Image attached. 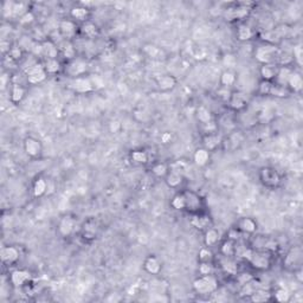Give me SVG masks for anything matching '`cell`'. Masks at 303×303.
Segmentation results:
<instances>
[{
	"label": "cell",
	"instance_id": "6da1fadb",
	"mask_svg": "<svg viewBox=\"0 0 303 303\" xmlns=\"http://www.w3.org/2000/svg\"><path fill=\"white\" fill-rule=\"evenodd\" d=\"M192 288L198 295L200 296H209L215 294L219 288V281H218L217 276L213 275H199V276L193 281Z\"/></svg>",
	"mask_w": 303,
	"mask_h": 303
},
{
	"label": "cell",
	"instance_id": "7a4b0ae2",
	"mask_svg": "<svg viewBox=\"0 0 303 303\" xmlns=\"http://www.w3.org/2000/svg\"><path fill=\"white\" fill-rule=\"evenodd\" d=\"M89 70V63L84 57H77L69 62H64L63 64V74L71 80V78L82 77L87 76Z\"/></svg>",
	"mask_w": 303,
	"mask_h": 303
},
{
	"label": "cell",
	"instance_id": "3957f363",
	"mask_svg": "<svg viewBox=\"0 0 303 303\" xmlns=\"http://www.w3.org/2000/svg\"><path fill=\"white\" fill-rule=\"evenodd\" d=\"M258 180L265 189H279L282 184V174L271 166H263L258 171Z\"/></svg>",
	"mask_w": 303,
	"mask_h": 303
},
{
	"label": "cell",
	"instance_id": "277c9868",
	"mask_svg": "<svg viewBox=\"0 0 303 303\" xmlns=\"http://www.w3.org/2000/svg\"><path fill=\"white\" fill-rule=\"evenodd\" d=\"M281 53L280 47L274 44L264 43L260 44L255 50V60H256L260 64H270L276 63L277 58H279Z\"/></svg>",
	"mask_w": 303,
	"mask_h": 303
},
{
	"label": "cell",
	"instance_id": "5b68a950",
	"mask_svg": "<svg viewBox=\"0 0 303 303\" xmlns=\"http://www.w3.org/2000/svg\"><path fill=\"white\" fill-rule=\"evenodd\" d=\"M251 268L257 271H268L273 266V252L254 249L251 256L246 260Z\"/></svg>",
	"mask_w": 303,
	"mask_h": 303
},
{
	"label": "cell",
	"instance_id": "8992f818",
	"mask_svg": "<svg viewBox=\"0 0 303 303\" xmlns=\"http://www.w3.org/2000/svg\"><path fill=\"white\" fill-rule=\"evenodd\" d=\"M182 192H184L185 201H186L185 211L191 213V215L204 212L205 200L198 192L192 190H184Z\"/></svg>",
	"mask_w": 303,
	"mask_h": 303
},
{
	"label": "cell",
	"instance_id": "52a82bcc",
	"mask_svg": "<svg viewBox=\"0 0 303 303\" xmlns=\"http://www.w3.org/2000/svg\"><path fill=\"white\" fill-rule=\"evenodd\" d=\"M25 76H26L27 83L31 86H38V84L43 83L49 76H47L45 69H44L43 62L37 61L32 64V65L27 66L25 69Z\"/></svg>",
	"mask_w": 303,
	"mask_h": 303
},
{
	"label": "cell",
	"instance_id": "ba28073f",
	"mask_svg": "<svg viewBox=\"0 0 303 303\" xmlns=\"http://www.w3.org/2000/svg\"><path fill=\"white\" fill-rule=\"evenodd\" d=\"M57 32L63 41H74L76 36L80 35V24L76 23L71 18L62 19L58 23Z\"/></svg>",
	"mask_w": 303,
	"mask_h": 303
},
{
	"label": "cell",
	"instance_id": "9c48e42d",
	"mask_svg": "<svg viewBox=\"0 0 303 303\" xmlns=\"http://www.w3.org/2000/svg\"><path fill=\"white\" fill-rule=\"evenodd\" d=\"M69 89H71L72 91L76 94H89L95 90V84L91 77L89 76H82V77L77 78H71L69 80Z\"/></svg>",
	"mask_w": 303,
	"mask_h": 303
},
{
	"label": "cell",
	"instance_id": "30bf717a",
	"mask_svg": "<svg viewBox=\"0 0 303 303\" xmlns=\"http://www.w3.org/2000/svg\"><path fill=\"white\" fill-rule=\"evenodd\" d=\"M23 150L31 159H39L43 154V144L38 137L29 135L24 139Z\"/></svg>",
	"mask_w": 303,
	"mask_h": 303
},
{
	"label": "cell",
	"instance_id": "8fae6325",
	"mask_svg": "<svg viewBox=\"0 0 303 303\" xmlns=\"http://www.w3.org/2000/svg\"><path fill=\"white\" fill-rule=\"evenodd\" d=\"M58 235L63 238H69L76 231V219L71 215L62 216L57 224Z\"/></svg>",
	"mask_w": 303,
	"mask_h": 303
},
{
	"label": "cell",
	"instance_id": "7c38bea8",
	"mask_svg": "<svg viewBox=\"0 0 303 303\" xmlns=\"http://www.w3.org/2000/svg\"><path fill=\"white\" fill-rule=\"evenodd\" d=\"M32 281V275L26 269H13L10 273V283L15 288H24Z\"/></svg>",
	"mask_w": 303,
	"mask_h": 303
},
{
	"label": "cell",
	"instance_id": "4fadbf2b",
	"mask_svg": "<svg viewBox=\"0 0 303 303\" xmlns=\"http://www.w3.org/2000/svg\"><path fill=\"white\" fill-rule=\"evenodd\" d=\"M100 232V225L95 218H89L83 223L82 227H81V237L83 238L86 242H92L97 238Z\"/></svg>",
	"mask_w": 303,
	"mask_h": 303
},
{
	"label": "cell",
	"instance_id": "5bb4252c",
	"mask_svg": "<svg viewBox=\"0 0 303 303\" xmlns=\"http://www.w3.org/2000/svg\"><path fill=\"white\" fill-rule=\"evenodd\" d=\"M223 136L219 131H215V133H206L203 134L201 136V147H204L205 150H207L209 152H216L217 150L223 146Z\"/></svg>",
	"mask_w": 303,
	"mask_h": 303
},
{
	"label": "cell",
	"instance_id": "9a60e30c",
	"mask_svg": "<svg viewBox=\"0 0 303 303\" xmlns=\"http://www.w3.org/2000/svg\"><path fill=\"white\" fill-rule=\"evenodd\" d=\"M69 15L72 21H75L76 23L81 25V24L87 23V22L90 21L91 10L83 4H76L70 8Z\"/></svg>",
	"mask_w": 303,
	"mask_h": 303
},
{
	"label": "cell",
	"instance_id": "2e32d148",
	"mask_svg": "<svg viewBox=\"0 0 303 303\" xmlns=\"http://www.w3.org/2000/svg\"><path fill=\"white\" fill-rule=\"evenodd\" d=\"M0 258H1L2 264L15 265L21 258V250L15 245L2 246L0 251Z\"/></svg>",
	"mask_w": 303,
	"mask_h": 303
},
{
	"label": "cell",
	"instance_id": "e0dca14e",
	"mask_svg": "<svg viewBox=\"0 0 303 303\" xmlns=\"http://www.w3.org/2000/svg\"><path fill=\"white\" fill-rule=\"evenodd\" d=\"M141 51L147 58L152 61H164L167 58V52L161 46L152 43H146L142 45Z\"/></svg>",
	"mask_w": 303,
	"mask_h": 303
},
{
	"label": "cell",
	"instance_id": "ac0fdd59",
	"mask_svg": "<svg viewBox=\"0 0 303 303\" xmlns=\"http://www.w3.org/2000/svg\"><path fill=\"white\" fill-rule=\"evenodd\" d=\"M256 30L248 24L246 22H239L236 29V38L237 41L245 43V42H250L254 38H256Z\"/></svg>",
	"mask_w": 303,
	"mask_h": 303
},
{
	"label": "cell",
	"instance_id": "d6986e66",
	"mask_svg": "<svg viewBox=\"0 0 303 303\" xmlns=\"http://www.w3.org/2000/svg\"><path fill=\"white\" fill-rule=\"evenodd\" d=\"M156 87L160 91L168 92L174 90L175 87L178 86V78L172 74H164L160 75L155 80Z\"/></svg>",
	"mask_w": 303,
	"mask_h": 303
},
{
	"label": "cell",
	"instance_id": "ffe728a7",
	"mask_svg": "<svg viewBox=\"0 0 303 303\" xmlns=\"http://www.w3.org/2000/svg\"><path fill=\"white\" fill-rule=\"evenodd\" d=\"M236 227L242 232V235L252 236L257 232L258 223L256 219H254V218L251 217H242L237 220Z\"/></svg>",
	"mask_w": 303,
	"mask_h": 303
},
{
	"label": "cell",
	"instance_id": "44dd1931",
	"mask_svg": "<svg viewBox=\"0 0 303 303\" xmlns=\"http://www.w3.org/2000/svg\"><path fill=\"white\" fill-rule=\"evenodd\" d=\"M190 223L195 230H199V231L204 232L205 230H207L209 227L212 226V218L205 212L195 213V215H192V218H191Z\"/></svg>",
	"mask_w": 303,
	"mask_h": 303
},
{
	"label": "cell",
	"instance_id": "7402d4cb",
	"mask_svg": "<svg viewBox=\"0 0 303 303\" xmlns=\"http://www.w3.org/2000/svg\"><path fill=\"white\" fill-rule=\"evenodd\" d=\"M144 270L152 276H158L162 271V263L158 257L154 255H148L144 260Z\"/></svg>",
	"mask_w": 303,
	"mask_h": 303
},
{
	"label": "cell",
	"instance_id": "603a6c76",
	"mask_svg": "<svg viewBox=\"0 0 303 303\" xmlns=\"http://www.w3.org/2000/svg\"><path fill=\"white\" fill-rule=\"evenodd\" d=\"M226 105L227 108H229L231 111H234V113H239V111H243L244 109L246 108L248 101H246V99L242 94L234 91L232 92L231 97H230L229 101L226 102Z\"/></svg>",
	"mask_w": 303,
	"mask_h": 303
},
{
	"label": "cell",
	"instance_id": "cb8c5ba5",
	"mask_svg": "<svg viewBox=\"0 0 303 303\" xmlns=\"http://www.w3.org/2000/svg\"><path fill=\"white\" fill-rule=\"evenodd\" d=\"M100 35V27L97 26L94 22L89 21L87 22V23L80 25V36H82L83 38L89 39V41H94V39L99 38Z\"/></svg>",
	"mask_w": 303,
	"mask_h": 303
},
{
	"label": "cell",
	"instance_id": "d4e9b609",
	"mask_svg": "<svg viewBox=\"0 0 303 303\" xmlns=\"http://www.w3.org/2000/svg\"><path fill=\"white\" fill-rule=\"evenodd\" d=\"M164 180L165 184H166L170 189L179 191L185 182V174L176 172V171H172L170 168V172H168V174L165 176Z\"/></svg>",
	"mask_w": 303,
	"mask_h": 303
},
{
	"label": "cell",
	"instance_id": "484cf974",
	"mask_svg": "<svg viewBox=\"0 0 303 303\" xmlns=\"http://www.w3.org/2000/svg\"><path fill=\"white\" fill-rule=\"evenodd\" d=\"M238 81V74L235 69H224L219 76V87L232 89Z\"/></svg>",
	"mask_w": 303,
	"mask_h": 303
},
{
	"label": "cell",
	"instance_id": "4316f807",
	"mask_svg": "<svg viewBox=\"0 0 303 303\" xmlns=\"http://www.w3.org/2000/svg\"><path fill=\"white\" fill-rule=\"evenodd\" d=\"M58 46H60L61 57L64 62H69L77 57V50H76L74 41H62Z\"/></svg>",
	"mask_w": 303,
	"mask_h": 303
},
{
	"label": "cell",
	"instance_id": "83f0119b",
	"mask_svg": "<svg viewBox=\"0 0 303 303\" xmlns=\"http://www.w3.org/2000/svg\"><path fill=\"white\" fill-rule=\"evenodd\" d=\"M42 44H43V60H46V58H60L61 57L60 46H58V44L56 43L53 39L47 38L46 41L42 42Z\"/></svg>",
	"mask_w": 303,
	"mask_h": 303
},
{
	"label": "cell",
	"instance_id": "f1b7e54d",
	"mask_svg": "<svg viewBox=\"0 0 303 303\" xmlns=\"http://www.w3.org/2000/svg\"><path fill=\"white\" fill-rule=\"evenodd\" d=\"M279 72V65L276 63L270 64H260V80L269 81V82H275Z\"/></svg>",
	"mask_w": 303,
	"mask_h": 303
},
{
	"label": "cell",
	"instance_id": "f546056e",
	"mask_svg": "<svg viewBox=\"0 0 303 303\" xmlns=\"http://www.w3.org/2000/svg\"><path fill=\"white\" fill-rule=\"evenodd\" d=\"M43 65L45 69L47 76H56L58 74H63V64L60 58H46L43 60Z\"/></svg>",
	"mask_w": 303,
	"mask_h": 303
},
{
	"label": "cell",
	"instance_id": "4dcf8cb0",
	"mask_svg": "<svg viewBox=\"0 0 303 303\" xmlns=\"http://www.w3.org/2000/svg\"><path fill=\"white\" fill-rule=\"evenodd\" d=\"M287 88L291 94H300L303 88V78L299 71L294 70L287 81Z\"/></svg>",
	"mask_w": 303,
	"mask_h": 303
},
{
	"label": "cell",
	"instance_id": "1f68e13d",
	"mask_svg": "<svg viewBox=\"0 0 303 303\" xmlns=\"http://www.w3.org/2000/svg\"><path fill=\"white\" fill-rule=\"evenodd\" d=\"M211 152L205 150L204 147H199L193 153L192 160L198 167H206L211 161Z\"/></svg>",
	"mask_w": 303,
	"mask_h": 303
},
{
	"label": "cell",
	"instance_id": "d6a6232c",
	"mask_svg": "<svg viewBox=\"0 0 303 303\" xmlns=\"http://www.w3.org/2000/svg\"><path fill=\"white\" fill-rule=\"evenodd\" d=\"M49 182L44 176H37L32 182V195L35 198H42L47 193Z\"/></svg>",
	"mask_w": 303,
	"mask_h": 303
},
{
	"label": "cell",
	"instance_id": "836d02e7",
	"mask_svg": "<svg viewBox=\"0 0 303 303\" xmlns=\"http://www.w3.org/2000/svg\"><path fill=\"white\" fill-rule=\"evenodd\" d=\"M26 96V88L23 86V84L19 83H13L11 86V90H10V101L11 103L13 105H19L22 103Z\"/></svg>",
	"mask_w": 303,
	"mask_h": 303
},
{
	"label": "cell",
	"instance_id": "e575fe53",
	"mask_svg": "<svg viewBox=\"0 0 303 303\" xmlns=\"http://www.w3.org/2000/svg\"><path fill=\"white\" fill-rule=\"evenodd\" d=\"M220 243V232L216 227H209L204 231V245L215 248Z\"/></svg>",
	"mask_w": 303,
	"mask_h": 303
},
{
	"label": "cell",
	"instance_id": "d590c367",
	"mask_svg": "<svg viewBox=\"0 0 303 303\" xmlns=\"http://www.w3.org/2000/svg\"><path fill=\"white\" fill-rule=\"evenodd\" d=\"M195 117H197L198 122L203 126L215 122V116H213L211 109L207 108L206 106H199L195 109Z\"/></svg>",
	"mask_w": 303,
	"mask_h": 303
},
{
	"label": "cell",
	"instance_id": "8d00e7d4",
	"mask_svg": "<svg viewBox=\"0 0 303 303\" xmlns=\"http://www.w3.org/2000/svg\"><path fill=\"white\" fill-rule=\"evenodd\" d=\"M129 159L136 166H145L150 162V154L145 150H134L129 154Z\"/></svg>",
	"mask_w": 303,
	"mask_h": 303
},
{
	"label": "cell",
	"instance_id": "74e56055",
	"mask_svg": "<svg viewBox=\"0 0 303 303\" xmlns=\"http://www.w3.org/2000/svg\"><path fill=\"white\" fill-rule=\"evenodd\" d=\"M301 258H302V252L300 248H294L291 249L290 251L287 254V257H285V265L287 266H293V269L295 270V265H297V268H300V264H301Z\"/></svg>",
	"mask_w": 303,
	"mask_h": 303
},
{
	"label": "cell",
	"instance_id": "f35d334b",
	"mask_svg": "<svg viewBox=\"0 0 303 303\" xmlns=\"http://www.w3.org/2000/svg\"><path fill=\"white\" fill-rule=\"evenodd\" d=\"M168 172H170V164L168 162L158 161L154 162L151 166V173L158 179H165Z\"/></svg>",
	"mask_w": 303,
	"mask_h": 303
},
{
	"label": "cell",
	"instance_id": "ab89813d",
	"mask_svg": "<svg viewBox=\"0 0 303 303\" xmlns=\"http://www.w3.org/2000/svg\"><path fill=\"white\" fill-rule=\"evenodd\" d=\"M236 246L237 243L234 240H230L225 238L219 245V254L223 257H235L236 255Z\"/></svg>",
	"mask_w": 303,
	"mask_h": 303
},
{
	"label": "cell",
	"instance_id": "60d3db41",
	"mask_svg": "<svg viewBox=\"0 0 303 303\" xmlns=\"http://www.w3.org/2000/svg\"><path fill=\"white\" fill-rule=\"evenodd\" d=\"M220 269L226 275H236L238 273L237 263L235 262L234 257H223L221 256Z\"/></svg>",
	"mask_w": 303,
	"mask_h": 303
},
{
	"label": "cell",
	"instance_id": "b9f144b4",
	"mask_svg": "<svg viewBox=\"0 0 303 303\" xmlns=\"http://www.w3.org/2000/svg\"><path fill=\"white\" fill-rule=\"evenodd\" d=\"M5 57H7L8 60L12 61L13 63H19V62H22L25 58V50L19 45V44H13L10 52H8V55L5 56Z\"/></svg>",
	"mask_w": 303,
	"mask_h": 303
},
{
	"label": "cell",
	"instance_id": "7bdbcfd3",
	"mask_svg": "<svg viewBox=\"0 0 303 303\" xmlns=\"http://www.w3.org/2000/svg\"><path fill=\"white\" fill-rule=\"evenodd\" d=\"M293 66H279V72H277V77L275 80V83L280 84V86L287 87V81L291 72L294 71Z\"/></svg>",
	"mask_w": 303,
	"mask_h": 303
},
{
	"label": "cell",
	"instance_id": "ee69618b",
	"mask_svg": "<svg viewBox=\"0 0 303 303\" xmlns=\"http://www.w3.org/2000/svg\"><path fill=\"white\" fill-rule=\"evenodd\" d=\"M185 206H186V201H185L184 192L179 191L171 199V207L175 211H185Z\"/></svg>",
	"mask_w": 303,
	"mask_h": 303
},
{
	"label": "cell",
	"instance_id": "f6af8a7d",
	"mask_svg": "<svg viewBox=\"0 0 303 303\" xmlns=\"http://www.w3.org/2000/svg\"><path fill=\"white\" fill-rule=\"evenodd\" d=\"M271 296H273V299L275 300V301L277 302H289L291 300V294L290 291L288 290L287 288L284 287H279L275 289L274 294H271Z\"/></svg>",
	"mask_w": 303,
	"mask_h": 303
},
{
	"label": "cell",
	"instance_id": "bcb514c9",
	"mask_svg": "<svg viewBox=\"0 0 303 303\" xmlns=\"http://www.w3.org/2000/svg\"><path fill=\"white\" fill-rule=\"evenodd\" d=\"M250 301L252 302H265V301H270L271 300V294L268 293V291L262 290V289H256L254 293L249 296Z\"/></svg>",
	"mask_w": 303,
	"mask_h": 303
},
{
	"label": "cell",
	"instance_id": "7dc6e473",
	"mask_svg": "<svg viewBox=\"0 0 303 303\" xmlns=\"http://www.w3.org/2000/svg\"><path fill=\"white\" fill-rule=\"evenodd\" d=\"M274 88V82H269V81L260 80L257 87V94L260 96H270L271 91Z\"/></svg>",
	"mask_w": 303,
	"mask_h": 303
},
{
	"label": "cell",
	"instance_id": "c3c4849f",
	"mask_svg": "<svg viewBox=\"0 0 303 303\" xmlns=\"http://www.w3.org/2000/svg\"><path fill=\"white\" fill-rule=\"evenodd\" d=\"M198 260L199 262H213L215 260V254H213L212 248L203 246L198 251Z\"/></svg>",
	"mask_w": 303,
	"mask_h": 303
},
{
	"label": "cell",
	"instance_id": "681fc988",
	"mask_svg": "<svg viewBox=\"0 0 303 303\" xmlns=\"http://www.w3.org/2000/svg\"><path fill=\"white\" fill-rule=\"evenodd\" d=\"M190 167V162L186 161V160L184 159H179V160H175L174 162H172V164H170V168L172 171H176V172L179 173H182V174H185V173L187 172V170H189Z\"/></svg>",
	"mask_w": 303,
	"mask_h": 303
},
{
	"label": "cell",
	"instance_id": "f907efd6",
	"mask_svg": "<svg viewBox=\"0 0 303 303\" xmlns=\"http://www.w3.org/2000/svg\"><path fill=\"white\" fill-rule=\"evenodd\" d=\"M290 94L291 92L289 91V89L287 88V87L280 86V84L274 82V88H273V91H271L270 96L279 97V99H284V97H288Z\"/></svg>",
	"mask_w": 303,
	"mask_h": 303
},
{
	"label": "cell",
	"instance_id": "816d5d0a",
	"mask_svg": "<svg viewBox=\"0 0 303 303\" xmlns=\"http://www.w3.org/2000/svg\"><path fill=\"white\" fill-rule=\"evenodd\" d=\"M216 271L215 264L213 262H199L198 265V273L199 275H203V276H206V275H213Z\"/></svg>",
	"mask_w": 303,
	"mask_h": 303
},
{
	"label": "cell",
	"instance_id": "f5cc1de1",
	"mask_svg": "<svg viewBox=\"0 0 303 303\" xmlns=\"http://www.w3.org/2000/svg\"><path fill=\"white\" fill-rule=\"evenodd\" d=\"M35 21H36L35 13L29 10L19 18V24L23 25V26H31V25L35 23Z\"/></svg>",
	"mask_w": 303,
	"mask_h": 303
},
{
	"label": "cell",
	"instance_id": "db71d44e",
	"mask_svg": "<svg viewBox=\"0 0 303 303\" xmlns=\"http://www.w3.org/2000/svg\"><path fill=\"white\" fill-rule=\"evenodd\" d=\"M232 92H234V90H232V89L224 88V87H219V88L217 89V91H216V94H217L218 99L226 103L227 101H229L230 97H231Z\"/></svg>",
	"mask_w": 303,
	"mask_h": 303
},
{
	"label": "cell",
	"instance_id": "11a10c76",
	"mask_svg": "<svg viewBox=\"0 0 303 303\" xmlns=\"http://www.w3.org/2000/svg\"><path fill=\"white\" fill-rule=\"evenodd\" d=\"M291 56H293V61H294V64H296V65L301 66L302 65V56H303V50H302V46L300 45H295L293 49V53H291Z\"/></svg>",
	"mask_w": 303,
	"mask_h": 303
},
{
	"label": "cell",
	"instance_id": "9f6ffc18",
	"mask_svg": "<svg viewBox=\"0 0 303 303\" xmlns=\"http://www.w3.org/2000/svg\"><path fill=\"white\" fill-rule=\"evenodd\" d=\"M236 280L239 283V285H244L246 283L254 282V276L250 273H237L236 274Z\"/></svg>",
	"mask_w": 303,
	"mask_h": 303
},
{
	"label": "cell",
	"instance_id": "6f0895ef",
	"mask_svg": "<svg viewBox=\"0 0 303 303\" xmlns=\"http://www.w3.org/2000/svg\"><path fill=\"white\" fill-rule=\"evenodd\" d=\"M240 237H242V232L239 231V230L237 229V227H232V229H230L229 231H227L226 234V238L230 240H234V242L238 243L240 240Z\"/></svg>",
	"mask_w": 303,
	"mask_h": 303
},
{
	"label": "cell",
	"instance_id": "680465c9",
	"mask_svg": "<svg viewBox=\"0 0 303 303\" xmlns=\"http://www.w3.org/2000/svg\"><path fill=\"white\" fill-rule=\"evenodd\" d=\"M236 62H237V60H236L235 56L231 55V53H227V55L224 56V64L226 65V69H234L232 66L235 65Z\"/></svg>",
	"mask_w": 303,
	"mask_h": 303
},
{
	"label": "cell",
	"instance_id": "91938a15",
	"mask_svg": "<svg viewBox=\"0 0 303 303\" xmlns=\"http://www.w3.org/2000/svg\"><path fill=\"white\" fill-rule=\"evenodd\" d=\"M160 141L162 145H170L173 141V134L171 131H164V133L160 135Z\"/></svg>",
	"mask_w": 303,
	"mask_h": 303
},
{
	"label": "cell",
	"instance_id": "94428289",
	"mask_svg": "<svg viewBox=\"0 0 303 303\" xmlns=\"http://www.w3.org/2000/svg\"><path fill=\"white\" fill-rule=\"evenodd\" d=\"M121 123H120L119 121H116V120H114V121L110 122V125H109V129H110V131L113 134H116L119 133L120 130H121Z\"/></svg>",
	"mask_w": 303,
	"mask_h": 303
},
{
	"label": "cell",
	"instance_id": "6125c7cd",
	"mask_svg": "<svg viewBox=\"0 0 303 303\" xmlns=\"http://www.w3.org/2000/svg\"><path fill=\"white\" fill-rule=\"evenodd\" d=\"M7 86H10V76L7 74H4L1 76V88L2 90H5Z\"/></svg>",
	"mask_w": 303,
	"mask_h": 303
}]
</instances>
